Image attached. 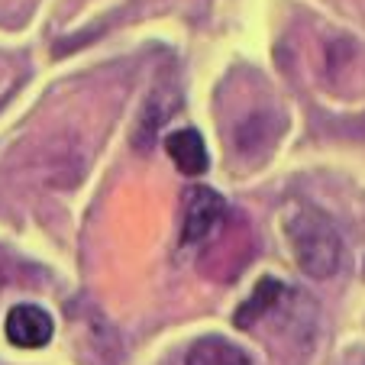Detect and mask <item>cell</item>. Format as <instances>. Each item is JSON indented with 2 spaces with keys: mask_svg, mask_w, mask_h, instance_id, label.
<instances>
[{
  "mask_svg": "<svg viewBox=\"0 0 365 365\" xmlns=\"http://www.w3.org/2000/svg\"><path fill=\"white\" fill-rule=\"evenodd\" d=\"M165 152H168V159L175 162V168H178L181 175H187V178L204 175L207 165H210V155H207L204 139H200V133L191 130V126L168 133L165 136Z\"/></svg>",
  "mask_w": 365,
  "mask_h": 365,
  "instance_id": "4",
  "label": "cell"
},
{
  "mask_svg": "<svg viewBox=\"0 0 365 365\" xmlns=\"http://www.w3.org/2000/svg\"><path fill=\"white\" fill-rule=\"evenodd\" d=\"M227 220V200L210 187H191L185 197V220H181V242L194 246V242L210 240L217 227Z\"/></svg>",
  "mask_w": 365,
  "mask_h": 365,
  "instance_id": "2",
  "label": "cell"
},
{
  "mask_svg": "<svg viewBox=\"0 0 365 365\" xmlns=\"http://www.w3.org/2000/svg\"><path fill=\"white\" fill-rule=\"evenodd\" d=\"M185 365H252L249 356L223 336H204L187 349Z\"/></svg>",
  "mask_w": 365,
  "mask_h": 365,
  "instance_id": "6",
  "label": "cell"
},
{
  "mask_svg": "<svg viewBox=\"0 0 365 365\" xmlns=\"http://www.w3.org/2000/svg\"><path fill=\"white\" fill-rule=\"evenodd\" d=\"M175 110V94H152L149 97V103H145V110H143V117H139V126H136V133H133V143L139 145V152H149L152 149V143H155V133H159V126L168 120V113Z\"/></svg>",
  "mask_w": 365,
  "mask_h": 365,
  "instance_id": "7",
  "label": "cell"
},
{
  "mask_svg": "<svg viewBox=\"0 0 365 365\" xmlns=\"http://www.w3.org/2000/svg\"><path fill=\"white\" fill-rule=\"evenodd\" d=\"M282 294H284V284L278 282V278H262V282L252 288V294H249L246 301L236 307L233 324L240 327V330H249V327H255L272 307H275L278 301H282Z\"/></svg>",
  "mask_w": 365,
  "mask_h": 365,
  "instance_id": "5",
  "label": "cell"
},
{
  "mask_svg": "<svg viewBox=\"0 0 365 365\" xmlns=\"http://www.w3.org/2000/svg\"><path fill=\"white\" fill-rule=\"evenodd\" d=\"M4 333H7V339L16 349H42V346H48L52 333H56V324L36 304H16L7 314Z\"/></svg>",
  "mask_w": 365,
  "mask_h": 365,
  "instance_id": "3",
  "label": "cell"
},
{
  "mask_svg": "<svg viewBox=\"0 0 365 365\" xmlns=\"http://www.w3.org/2000/svg\"><path fill=\"white\" fill-rule=\"evenodd\" d=\"M284 236L291 242L294 262L310 278H330L343 262V240L336 233V223L317 210V207H301L288 223Z\"/></svg>",
  "mask_w": 365,
  "mask_h": 365,
  "instance_id": "1",
  "label": "cell"
}]
</instances>
